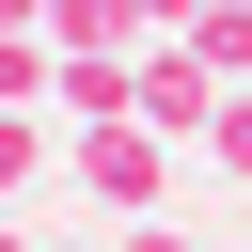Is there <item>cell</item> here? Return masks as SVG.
<instances>
[{
    "instance_id": "cell-2",
    "label": "cell",
    "mask_w": 252,
    "mask_h": 252,
    "mask_svg": "<svg viewBox=\"0 0 252 252\" xmlns=\"http://www.w3.org/2000/svg\"><path fill=\"white\" fill-rule=\"evenodd\" d=\"M142 126H158V142H173V126H220V63H205V47L142 63Z\"/></svg>"
},
{
    "instance_id": "cell-4",
    "label": "cell",
    "mask_w": 252,
    "mask_h": 252,
    "mask_svg": "<svg viewBox=\"0 0 252 252\" xmlns=\"http://www.w3.org/2000/svg\"><path fill=\"white\" fill-rule=\"evenodd\" d=\"M189 47H205V63L236 79V63H252V16H236V0H205V16H189Z\"/></svg>"
},
{
    "instance_id": "cell-9",
    "label": "cell",
    "mask_w": 252,
    "mask_h": 252,
    "mask_svg": "<svg viewBox=\"0 0 252 252\" xmlns=\"http://www.w3.org/2000/svg\"><path fill=\"white\" fill-rule=\"evenodd\" d=\"M0 32H47V0H0Z\"/></svg>"
},
{
    "instance_id": "cell-1",
    "label": "cell",
    "mask_w": 252,
    "mask_h": 252,
    "mask_svg": "<svg viewBox=\"0 0 252 252\" xmlns=\"http://www.w3.org/2000/svg\"><path fill=\"white\" fill-rule=\"evenodd\" d=\"M158 173H173V142L126 110V126H79V189L110 205V220H158Z\"/></svg>"
},
{
    "instance_id": "cell-6",
    "label": "cell",
    "mask_w": 252,
    "mask_h": 252,
    "mask_svg": "<svg viewBox=\"0 0 252 252\" xmlns=\"http://www.w3.org/2000/svg\"><path fill=\"white\" fill-rule=\"evenodd\" d=\"M110 252H205V236H173V220H126V236H110Z\"/></svg>"
},
{
    "instance_id": "cell-8",
    "label": "cell",
    "mask_w": 252,
    "mask_h": 252,
    "mask_svg": "<svg viewBox=\"0 0 252 252\" xmlns=\"http://www.w3.org/2000/svg\"><path fill=\"white\" fill-rule=\"evenodd\" d=\"M189 16H205V0H142V32H189Z\"/></svg>"
},
{
    "instance_id": "cell-10",
    "label": "cell",
    "mask_w": 252,
    "mask_h": 252,
    "mask_svg": "<svg viewBox=\"0 0 252 252\" xmlns=\"http://www.w3.org/2000/svg\"><path fill=\"white\" fill-rule=\"evenodd\" d=\"M0 252H32V236H16V205H0Z\"/></svg>"
},
{
    "instance_id": "cell-3",
    "label": "cell",
    "mask_w": 252,
    "mask_h": 252,
    "mask_svg": "<svg viewBox=\"0 0 252 252\" xmlns=\"http://www.w3.org/2000/svg\"><path fill=\"white\" fill-rule=\"evenodd\" d=\"M32 94H63V47L47 32H0V110H32Z\"/></svg>"
},
{
    "instance_id": "cell-7",
    "label": "cell",
    "mask_w": 252,
    "mask_h": 252,
    "mask_svg": "<svg viewBox=\"0 0 252 252\" xmlns=\"http://www.w3.org/2000/svg\"><path fill=\"white\" fill-rule=\"evenodd\" d=\"M205 142H220V158H236V173H252V110H220V126H205Z\"/></svg>"
},
{
    "instance_id": "cell-5",
    "label": "cell",
    "mask_w": 252,
    "mask_h": 252,
    "mask_svg": "<svg viewBox=\"0 0 252 252\" xmlns=\"http://www.w3.org/2000/svg\"><path fill=\"white\" fill-rule=\"evenodd\" d=\"M32 173H47V126H32V110H0V205H16Z\"/></svg>"
}]
</instances>
